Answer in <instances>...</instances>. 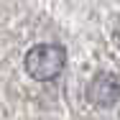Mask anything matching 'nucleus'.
Masks as SVG:
<instances>
[{
    "mask_svg": "<svg viewBox=\"0 0 120 120\" xmlns=\"http://www.w3.org/2000/svg\"><path fill=\"white\" fill-rule=\"evenodd\" d=\"M23 64H26V72L33 79H38V82L54 79L61 74L64 64H67V49L61 44H36L28 49Z\"/></svg>",
    "mask_w": 120,
    "mask_h": 120,
    "instance_id": "nucleus-1",
    "label": "nucleus"
},
{
    "mask_svg": "<svg viewBox=\"0 0 120 120\" xmlns=\"http://www.w3.org/2000/svg\"><path fill=\"white\" fill-rule=\"evenodd\" d=\"M87 100L97 107H112L120 102V77L112 72H100L87 87Z\"/></svg>",
    "mask_w": 120,
    "mask_h": 120,
    "instance_id": "nucleus-2",
    "label": "nucleus"
}]
</instances>
